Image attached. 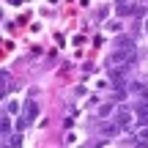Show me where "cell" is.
Instances as JSON below:
<instances>
[{"label":"cell","mask_w":148,"mask_h":148,"mask_svg":"<svg viewBox=\"0 0 148 148\" xmlns=\"http://www.w3.org/2000/svg\"><path fill=\"white\" fill-rule=\"evenodd\" d=\"M36 115H38V107H36V99H27L25 104H22V118H19V129H25V126H30L33 121H36Z\"/></svg>","instance_id":"obj_1"},{"label":"cell","mask_w":148,"mask_h":148,"mask_svg":"<svg viewBox=\"0 0 148 148\" xmlns=\"http://www.w3.org/2000/svg\"><path fill=\"white\" fill-rule=\"evenodd\" d=\"M132 66H134V58H132V60H126L123 66H112V71H110V79H112L115 85H121V79H126V77H129Z\"/></svg>","instance_id":"obj_2"},{"label":"cell","mask_w":148,"mask_h":148,"mask_svg":"<svg viewBox=\"0 0 148 148\" xmlns=\"http://www.w3.org/2000/svg\"><path fill=\"white\" fill-rule=\"evenodd\" d=\"M132 121H134V112L129 110V107H118V110H115V123H121V126H129Z\"/></svg>","instance_id":"obj_3"},{"label":"cell","mask_w":148,"mask_h":148,"mask_svg":"<svg viewBox=\"0 0 148 148\" xmlns=\"http://www.w3.org/2000/svg\"><path fill=\"white\" fill-rule=\"evenodd\" d=\"M134 118H137L143 126H148V101H145V99L140 101L137 107H134Z\"/></svg>","instance_id":"obj_4"},{"label":"cell","mask_w":148,"mask_h":148,"mask_svg":"<svg viewBox=\"0 0 148 148\" xmlns=\"http://www.w3.org/2000/svg\"><path fill=\"white\" fill-rule=\"evenodd\" d=\"M118 129H121V123H101L99 132H101V137H115Z\"/></svg>","instance_id":"obj_5"},{"label":"cell","mask_w":148,"mask_h":148,"mask_svg":"<svg viewBox=\"0 0 148 148\" xmlns=\"http://www.w3.org/2000/svg\"><path fill=\"white\" fill-rule=\"evenodd\" d=\"M115 11H118V16H126V14H132L134 8L126 3V0H118V8H115Z\"/></svg>","instance_id":"obj_6"},{"label":"cell","mask_w":148,"mask_h":148,"mask_svg":"<svg viewBox=\"0 0 148 148\" xmlns=\"http://www.w3.org/2000/svg\"><path fill=\"white\" fill-rule=\"evenodd\" d=\"M0 129H3V137H11V115H8V112L3 115V123H0Z\"/></svg>","instance_id":"obj_7"},{"label":"cell","mask_w":148,"mask_h":148,"mask_svg":"<svg viewBox=\"0 0 148 148\" xmlns=\"http://www.w3.org/2000/svg\"><path fill=\"white\" fill-rule=\"evenodd\" d=\"M132 90H137V93H140V96H143V99L148 101V88H145V85H132Z\"/></svg>","instance_id":"obj_8"},{"label":"cell","mask_w":148,"mask_h":148,"mask_svg":"<svg viewBox=\"0 0 148 148\" xmlns=\"http://www.w3.org/2000/svg\"><path fill=\"white\" fill-rule=\"evenodd\" d=\"M8 145H11V148H19V145H22V134H14V137L8 140Z\"/></svg>","instance_id":"obj_9"},{"label":"cell","mask_w":148,"mask_h":148,"mask_svg":"<svg viewBox=\"0 0 148 148\" xmlns=\"http://www.w3.org/2000/svg\"><path fill=\"white\" fill-rule=\"evenodd\" d=\"M16 110H19V104H16V101H8V104H5V112H8V115H11V112L16 115Z\"/></svg>","instance_id":"obj_10"},{"label":"cell","mask_w":148,"mask_h":148,"mask_svg":"<svg viewBox=\"0 0 148 148\" xmlns=\"http://www.w3.org/2000/svg\"><path fill=\"white\" fill-rule=\"evenodd\" d=\"M137 137H140V143H148V126H143V129H140V134H137Z\"/></svg>","instance_id":"obj_11"},{"label":"cell","mask_w":148,"mask_h":148,"mask_svg":"<svg viewBox=\"0 0 148 148\" xmlns=\"http://www.w3.org/2000/svg\"><path fill=\"white\" fill-rule=\"evenodd\" d=\"M110 110H112V107H110V104H101V107H99V115H101V118H104V115H107V112H110Z\"/></svg>","instance_id":"obj_12"},{"label":"cell","mask_w":148,"mask_h":148,"mask_svg":"<svg viewBox=\"0 0 148 148\" xmlns=\"http://www.w3.org/2000/svg\"><path fill=\"white\" fill-rule=\"evenodd\" d=\"M145 27H148V22H145Z\"/></svg>","instance_id":"obj_13"}]
</instances>
